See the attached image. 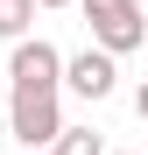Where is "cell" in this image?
<instances>
[{
    "mask_svg": "<svg viewBox=\"0 0 148 155\" xmlns=\"http://www.w3.org/2000/svg\"><path fill=\"white\" fill-rule=\"evenodd\" d=\"M141 155H148V148H141Z\"/></svg>",
    "mask_w": 148,
    "mask_h": 155,
    "instance_id": "obj_9",
    "label": "cell"
},
{
    "mask_svg": "<svg viewBox=\"0 0 148 155\" xmlns=\"http://www.w3.org/2000/svg\"><path fill=\"white\" fill-rule=\"evenodd\" d=\"M64 85L78 92V99H113V85H120V64L106 57V49H78V57L64 64Z\"/></svg>",
    "mask_w": 148,
    "mask_h": 155,
    "instance_id": "obj_4",
    "label": "cell"
},
{
    "mask_svg": "<svg viewBox=\"0 0 148 155\" xmlns=\"http://www.w3.org/2000/svg\"><path fill=\"white\" fill-rule=\"evenodd\" d=\"M78 7H85L92 49H106V57L148 49V14H141V0H78Z\"/></svg>",
    "mask_w": 148,
    "mask_h": 155,
    "instance_id": "obj_1",
    "label": "cell"
},
{
    "mask_svg": "<svg viewBox=\"0 0 148 155\" xmlns=\"http://www.w3.org/2000/svg\"><path fill=\"white\" fill-rule=\"evenodd\" d=\"M134 113H141V120H148V85H141V92H134Z\"/></svg>",
    "mask_w": 148,
    "mask_h": 155,
    "instance_id": "obj_7",
    "label": "cell"
},
{
    "mask_svg": "<svg viewBox=\"0 0 148 155\" xmlns=\"http://www.w3.org/2000/svg\"><path fill=\"white\" fill-rule=\"evenodd\" d=\"M28 21H35V0H0V35L7 42H28Z\"/></svg>",
    "mask_w": 148,
    "mask_h": 155,
    "instance_id": "obj_5",
    "label": "cell"
},
{
    "mask_svg": "<svg viewBox=\"0 0 148 155\" xmlns=\"http://www.w3.org/2000/svg\"><path fill=\"white\" fill-rule=\"evenodd\" d=\"M7 78H14V92H57V85H64V57H57L42 35H28V42H14Z\"/></svg>",
    "mask_w": 148,
    "mask_h": 155,
    "instance_id": "obj_3",
    "label": "cell"
},
{
    "mask_svg": "<svg viewBox=\"0 0 148 155\" xmlns=\"http://www.w3.org/2000/svg\"><path fill=\"white\" fill-rule=\"evenodd\" d=\"M35 7H71V0H35Z\"/></svg>",
    "mask_w": 148,
    "mask_h": 155,
    "instance_id": "obj_8",
    "label": "cell"
},
{
    "mask_svg": "<svg viewBox=\"0 0 148 155\" xmlns=\"http://www.w3.org/2000/svg\"><path fill=\"white\" fill-rule=\"evenodd\" d=\"M49 155H106V141H99L92 127H64V134H57V148H49Z\"/></svg>",
    "mask_w": 148,
    "mask_h": 155,
    "instance_id": "obj_6",
    "label": "cell"
},
{
    "mask_svg": "<svg viewBox=\"0 0 148 155\" xmlns=\"http://www.w3.org/2000/svg\"><path fill=\"white\" fill-rule=\"evenodd\" d=\"M7 127H14V141H28V148H57V134H64L57 92H14V106H7Z\"/></svg>",
    "mask_w": 148,
    "mask_h": 155,
    "instance_id": "obj_2",
    "label": "cell"
}]
</instances>
